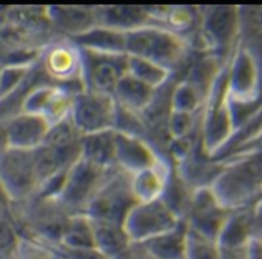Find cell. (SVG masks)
I'll return each instance as SVG.
<instances>
[{"mask_svg": "<svg viewBox=\"0 0 262 259\" xmlns=\"http://www.w3.org/2000/svg\"><path fill=\"white\" fill-rule=\"evenodd\" d=\"M210 188L219 202L231 211L256 205L262 198V152H253L224 164Z\"/></svg>", "mask_w": 262, "mask_h": 259, "instance_id": "cell-1", "label": "cell"}, {"mask_svg": "<svg viewBox=\"0 0 262 259\" xmlns=\"http://www.w3.org/2000/svg\"><path fill=\"white\" fill-rule=\"evenodd\" d=\"M80 158L102 168L116 167V132L93 133L82 138Z\"/></svg>", "mask_w": 262, "mask_h": 259, "instance_id": "cell-20", "label": "cell"}, {"mask_svg": "<svg viewBox=\"0 0 262 259\" xmlns=\"http://www.w3.org/2000/svg\"><path fill=\"white\" fill-rule=\"evenodd\" d=\"M114 168H102L80 158L70 168L63 191L57 201L71 214L85 213Z\"/></svg>", "mask_w": 262, "mask_h": 259, "instance_id": "cell-5", "label": "cell"}, {"mask_svg": "<svg viewBox=\"0 0 262 259\" xmlns=\"http://www.w3.org/2000/svg\"><path fill=\"white\" fill-rule=\"evenodd\" d=\"M57 245L67 248H94L96 238L91 218L85 213L71 214Z\"/></svg>", "mask_w": 262, "mask_h": 259, "instance_id": "cell-24", "label": "cell"}, {"mask_svg": "<svg viewBox=\"0 0 262 259\" xmlns=\"http://www.w3.org/2000/svg\"><path fill=\"white\" fill-rule=\"evenodd\" d=\"M39 63L53 83L83 88L80 50L70 39H56L48 44Z\"/></svg>", "mask_w": 262, "mask_h": 259, "instance_id": "cell-10", "label": "cell"}, {"mask_svg": "<svg viewBox=\"0 0 262 259\" xmlns=\"http://www.w3.org/2000/svg\"><path fill=\"white\" fill-rule=\"evenodd\" d=\"M170 171L171 170H168L165 164L161 162L136 175H131V187H133L138 201L147 202L162 198Z\"/></svg>", "mask_w": 262, "mask_h": 259, "instance_id": "cell-22", "label": "cell"}, {"mask_svg": "<svg viewBox=\"0 0 262 259\" xmlns=\"http://www.w3.org/2000/svg\"><path fill=\"white\" fill-rule=\"evenodd\" d=\"M254 238L262 239V201L254 205Z\"/></svg>", "mask_w": 262, "mask_h": 259, "instance_id": "cell-33", "label": "cell"}, {"mask_svg": "<svg viewBox=\"0 0 262 259\" xmlns=\"http://www.w3.org/2000/svg\"><path fill=\"white\" fill-rule=\"evenodd\" d=\"M182 221L170 210L162 198L139 202L125 219V231L133 244H142L151 238L176 228Z\"/></svg>", "mask_w": 262, "mask_h": 259, "instance_id": "cell-7", "label": "cell"}, {"mask_svg": "<svg viewBox=\"0 0 262 259\" xmlns=\"http://www.w3.org/2000/svg\"><path fill=\"white\" fill-rule=\"evenodd\" d=\"M47 14L56 34L63 39L79 37L97 27L96 7L51 5L47 7Z\"/></svg>", "mask_w": 262, "mask_h": 259, "instance_id": "cell-15", "label": "cell"}, {"mask_svg": "<svg viewBox=\"0 0 262 259\" xmlns=\"http://www.w3.org/2000/svg\"><path fill=\"white\" fill-rule=\"evenodd\" d=\"M22 239V233L10 216L0 218V259H17Z\"/></svg>", "mask_w": 262, "mask_h": 259, "instance_id": "cell-28", "label": "cell"}, {"mask_svg": "<svg viewBox=\"0 0 262 259\" xmlns=\"http://www.w3.org/2000/svg\"><path fill=\"white\" fill-rule=\"evenodd\" d=\"M254 238V205L233 210L219 234L221 248L245 247Z\"/></svg>", "mask_w": 262, "mask_h": 259, "instance_id": "cell-17", "label": "cell"}, {"mask_svg": "<svg viewBox=\"0 0 262 259\" xmlns=\"http://www.w3.org/2000/svg\"><path fill=\"white\" fill-rule=\"evenodd\" d=\"M93 221L94 225V238H96V247L110 259L125 253L131 248L129 236L125 231V227L120 224L105 222V221Z\"/></svg>", "mask_w": 262, "mask_h": 259, "instance_id": "cell-23", "label": "cell"}, {"mask_svg": "<svg viewBox=\"0 0 262 259\" xmlns=\"http://www.w3.org/2000/svg\"><path fill=\"white\" fill-rule=\"evenodd\" d=\"M185 259H224V253L216 239L188 228Z\"/></svg>", "mask_w": 262, "mask_h": 259, "instance_id": "cell-27", "label": "cell"}, {"mask_svg": "<svg viewBox=\"0 0 262 259\" xmlns=\"http://www.w3.org/2000/svg\"><path fill=\"white\" fill-rule=\"evenodd\" d=\"M82 133L76 128L70 116L51 125L43 145L62 152H82Z\"/></svg>", "mask_w": 262, "mask_h": 259, "instance_id": "cell-25", "label": "cell"}, {"mask_svg": "<svg viewBox=\"0 0 262 259\" xmlns=\"http://www.w3.org/2000/svg\"><path fill=\"white\" fill-rule=\"evenodd\" d=\"M0 181L14 202L31 199L39 188L34 150L8 148L0 156Z\"/></svg>", "mask_w": 262, "mask_h": 259, "instance_id": "cell-9", "label": "cell"}, {"mask_svg": "<svg viewBox=\"0 0 262 259\" xmlns=\"http://www.w3.org/2000/svg\"><path fill=\"white\" fill-rule=\"evenodd\" d=\"M113 259H136V254H135L133 245H131V248H129V250H126L125 253H122V254H119V256H116V257H113Z\"/></svg>", "mask_w": 262, "mask_h": 259, "instance_id": "cell-35", "label": "cell"}, {"mask_svg": "<svg viewBox=\"0 0 262 259\" xmlns=\"http://www.w3.org/2000/svg\"><path fill=\"white\" fill-rule=\"evenodd\" d=\"M156 91L158 90L151 88L150 85L141 82L139 79L126 73L120 79V82L114 91V99H116L117 105H120L123 108H128L136 113H142L153 102Z\"/></svg>", "mask_w": 262, "mask_h": 259, "instance_id": "cell-21", "label": "cell"}, {"mask_svg": "<svg viewBox=\"0 0 262 259\" xmlns=\"http://www.w3.org/2000/svg\"><path fill=\"white\" fill-rule=\"evenodd\" d=\"M0 70H2V67H0Z\"/></svg>", "mask_w": 262, "mask_h": 259, "instance_id": "cell-36", "label": "cell"}, {"mask_svg": "<svg viewBox=\"0 0 262 259\" xmlns=\"http://www.w3.org/2000/svg\"><path fill=\"white\" fill-rule=\"evenodd\" d=\"M126 73L131 74L133 77H136V79H139L141 82L150 85L155 90H159V88L165 87L170 82L171 76H173V73L168 71L167 68H164V67L158 65V63H153L150 60L135 57V56H128Z\"/></svg>", "mask_w": 262, "mask_h": 259, "instance_id": "cell-26", "label": "cell"}, {"mask_svg": "<svg viewBox=\"0 0 262 259\" xmlns=\"http://www.w3.org/2000/svg\"><path fill=\"white\" fill-rule=\"evenodd\" d=\"M60 259H110L97 247L94 248H67L62 245H51Z\"/></svg>", "mask_w": 262, "mask_h": 259, "instance_id": "cell-31", "label": "cell"}, {"mask_svg": "<svg viewBox=\"0 0 262 259\" xmlns=\"http://www.w3.org/2000/svg\"><path fill=\"white\" fill-rule=\"evenodd\" d=\"M199 31L208 54L230 62L239 47V7H208L199 17Z\"/></svg>", "mask_w": 262, "mask_h": 259, "instance_id": "cell-3", "label": "cell"}, {"mask_svg": "<svg viewBox=\"0 0 262 259\" xmlns=\"http://www.w3.org/2000/svg\"><path fill=\"white\" fill-rule=\"evenodd\" d=\"M151 142L116 132V167L128 175H136L142 170L161 164Z\"/></svg>", "mask_w": 262, "mask_h": 259, "instance_id": "cell-13", "label": "cell"}, {"mask_svg": "<svg viewBox=\"0 0 262 259\" xmlns=\"http://www.w3.org/2000/svg\"><path fill=\"white\" fill-rule=\"evenodd\" d=\"M51 122L33 113H20L7 120V135L10 148L16 150H36L43 145L47 135L51 128Z\"/></svg>", "mask_w": 262, "mask_h": 259, "instance_id": "cell-14", "label": "cell"}, {"mask_svg": "<svg viewBox=\"0 0 262 259\" xmlns=\"http://www.w3.org/2000/svg\"><path fill=\"white\" fill-rule=\"evenodd\" d=\"M117 102L113 96L80 90L74 94L70 117L82 136L114 130Z\"/></svg>", "mask_w": 262, "mask_h": 259, "instance_id": "cell-6", "label": "cell"}, {"mask_svg": "<svg viewBox=\"0 0 262 259\" xmlns=\"http://www.w3.org/2000/svg\"><path fill=\"white\" fill-rule=\"evenodd\" d=\"M33 67H2L0 70V100L19 88Z\"/></svg>", "mask_w": 262, "mask_h": 259, "instance_id": "cell-29", "label": "cell"}, {"mask_svg": "<svg viewBox=\"0 0 262 259\" xmlns=\"http://www.w3.org/2000/svg\"><path fill=\"white\" fill-rule=\"evenodd\" d=\"M138 204L139 201L131 187V175L116 167L96 198L86 207L85 214L94 221L123 225L128 213Z\"/></svg>", "mask_w": 262, "mask_h": 259, "instance_id": "cell-4", "label": "cell"}, {"mask_svg": "<svg viewBox=\"0 0 262 259\" xmlns=\"http://www.w3.org/2000/svg\"><path fill=\"white\" fill-rule=\"evenodd\" d=\"M70 40L80 50L105 54H126V33L100 25Z\"/></svg>", "mask_w": 262, "mask_h": 259, "instance_id": "cell-19", "label": "cell"}, {"mask_svg": "<svg viewBox=\"0 0 262 259\" xmlns=\"http://www.w3.org/2000/svg\"><path fill=\"white\" fill-rule=\"evenodd\" d=\"M188 44L181 34L162 27L145 25L126 33V54L174 71L187 56Z\"/></svg>", "mask_w": 262, "mask_h": 259, "instance_id": "cell-2", "label": "cell"}, {"mask_svg": "<svg viewBox=\"0 0 262 259\" xmlns=\"http://www.w3.org/2000/svg\"><path fill=\"white\" fill-rule=\"evenodd\" d=\"M83 88L57 83H42L36 87L27 97L24 113L40 114L47 117L51 123H56L70 116L74 94Z\"/></svg>", "mask_w": 262, "mask_h": 259, "instance_id": "cell-12", "label": "cell"}, {"mask_svg": "<svg viewBox=\"0 0 262 259\" xmlns=\"http://www.w3.org/2000/svg\"><path fill=\"white\" fill-rule=\"evenodd\" d=\"M230 213L231 210L219 202L213 190L205 187L194 191L184 221L188 228L217 241Z\"/></svg>", "mask_w": 262, "mask_h": 259, "instance_id": "cell-11", "label": "cell"}, {"mask_svg": "<svg viewBox=\"0 0 262 259\" xmlns=\"http://www.w3.org/2000/svg\"><path fill=\"white\" fill-rule=\"evenodd\" d=\"M80 56L83 90L114 97V91L120 79L126 74L128 56L105 54L88 50H80Z\"/></svg>", "mask_w": 262, "mask_h": 259, "instance_id": "cell-8", "label": "cell"}, {"mask_svg": "<svg viewBox=\"0 0 262 259\" xmlns=\"http://www.w3.org/2000/svg\"><path fill=\"white\" fill-rule=\"evenodd\" d=\"M17 259H60L54 248L45 242L24 236Z\"/></svg>", "mask_w": 262, "mask_h": 259, "instance_id": "cell-30", "label": "cell"}, {"mask_svg": "<svg viewBox=\"0 0 262 259\" xmlns=\"http://www.w3.org/2000/svg\"><path fill=\"white\" fill-rule=\"evenodd\" d=\"M13 204H14V201L11 199L8 190L5 188L2 181H0V218H2V216H10Z\"/></svg>", "mask_w": 262, "mask_h": 259, "instance_id": "cell-32", "label": "cell"}, {"mask_svg": "<svg viewBox=\"0 0 262 259\" xmlns=\"http://www.w3.org/2000/svg\"><path fill=\"white\" fill-rule=\"evenodd\" d=\"M97 25L129 33L145 25H158L151 7H96Z\"/></svg>", "mask_w": 262, "mask_h": 259, "instance_id": "cell-16", "label": "cell"}, {"mask_svg": "<svg viewBox=\"0 0 262 259\" xmlns=\"http://www.w3.org/2000/svg\"><path fill=\"white\" fill-rule=\"evenodd\" d=\"M8 148H10V145H8V135H7V122L0 120V156H2Z\"/></svg>", "mask_w": 262, "mask_h": 259, "instance_id": "cell-34", "label": "cell"}, {"mask_svg": "<svg viewBox=\"0 0 262 259\" xmlns=\"http://www.w3.org/2000/svg\"><path fill=\"white\" fill-rule=\"evenodd\" d=\"M188 225L182 221L176 228L151 238L141 245L155 259H185Z\"/></svg>", "mask_w": 262, "mask_h": 259, "instance_id": "cell-18", "label": "cell"}]
</instances>
